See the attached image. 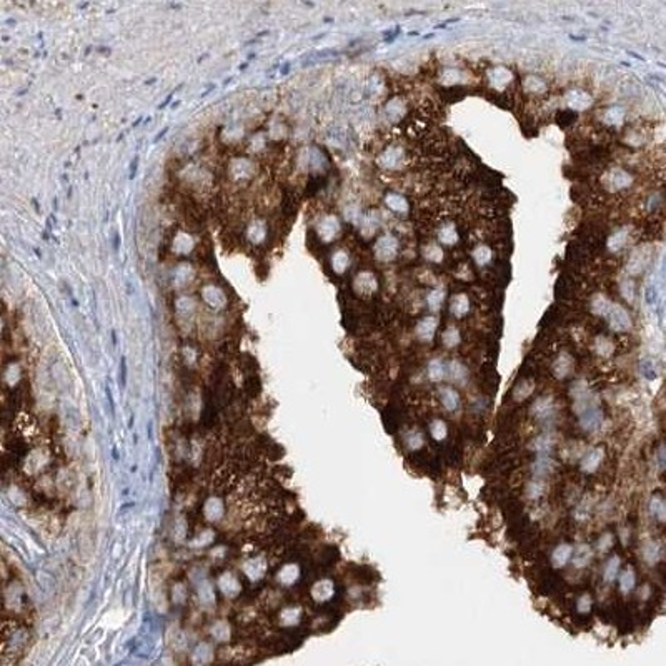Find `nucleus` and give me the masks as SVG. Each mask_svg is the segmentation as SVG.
Listing matches in <instances>:
<instances>
[{"label": "nucleus", "instance_id": "f257e3e1", "mask_svg": "<svg viewBox=\"0 0 666 666\" xmlns=\"http://www.w3.org/2000/svg\"><path fill=\"white\" fill-rule=\"evenodd\" d=\"M603 417L605 415L598 407H593L580 415V427L585 431H593L603 423Z\"/></svg>", "mask_w": 666, "mask_h": 666}, {"label": "nucleus", "instance_id": "f03ea898", "mask_svg": "<svg viewBox=\"0 0 666 666\" xmlns=\"http://www.w3.org/2000/svg\"><path fill=\"white\" fill-rule=\"evenodd\" d=\"M603 457H605V451H603V448H601V446H596V448L590 450V451H588V453L585 455V457H583L581 463H580L581 472H583V473H593V472H596V470H598V467L601 465V462H603Z\"/></svg>", "mask_w": 666, "mask_h": 666}, {"label": "nucleus", "instance_id": "7ed1b4c3", "mask_svg": "<svg viewBox=\"0 0 666 666\" xmlns=\"http://www.w3.org/2000/svg\"><path fill=\"white\" fill-rule=\"evenodd\" d=\"M571 555H573L571 545H568V543H562V545H558L553 550V553H551V565H553V568L567 567V563L571 560Z\"/></svg>", "mask_w": 666, "mask_h": 666}, {"label": "nucleus", "instance_id": "20e7f679", "mask_svg": "<svg viewBox=\"0 0 666 666\" xmlns=\"http://www.w3.org/2000/svg\"><path fill=\"white\" fill-rule=\"evenodd\" d=\"M553 401H551L548 396H541L538 398L531 407V415L538 420H546L550 417H553Z\"/></svg>", "mask_w": 666, "mask_h": 666}, {"label": "nucleus", "instance_id": "39448f33", "mask_svg": "<svg viewBox=\"0 0 666 666\" xmlns=\"http://www.w3.org/2000/svg\"><path fill=\"white\" fill-rule=\"evenodd\" d=\"M608 318H610V325H611L613 330L624 332V330H628V328H629V317H628V313L624 312L621 307H613V310H611V313H610Z\"/></svg>", "mask_w": 666, "mask_h": 666}, {"label": "nucleus", "instance_id": "423d86ee", "mask_svg": "<svg viewBox=\"0 0 666 666\" xmlns=\"http://www.w3.org/2000/svg\"><path fill=\"white\" fill-rule=\"evenodd\" d=\"M641 556H643V560H645L648 565H656L660 562V558H661V546H660V543L655 541V540L646 541L645 545H643Z\"/></svg>", "mask_w": 666, "mask_h": 666}, {"label": "nucleus", "instance_id": "0eeeda50", "mask_svg": "<svg viewBox=\"0 0 666 666\" xmlns=\"http://www.w3.org/2000/svg\"><path fill=\"white\" fill-rule=\"evenodd\" d=\"M591 556H593V551L590 548V545H586V543L578 545L576 550H574V555H573V567L578 570L588 567L591 562Z\"/></svg>", "mask_w": 666, "mask_h": 666}, {"label": "nucleus", "instance_id": "6e6552de", "mask_svg": "<svg viewBox=\"0 0 666 666\" xmlns=\"http://www.w3.org/2000/svg\"><path fill=\"white\" fill-rule=\"evenodd\" d=\"M440 400L441 405L445 407V410L448 412H455L460 407V396L453 388L450 386H445V388H440Z\"/></svg>", "mask_w": 666, "mask_h": 666}, {"label": "nucleus", "instance_id": "1a4fd4ad", "mask_svg": "<svg viewBox=\"0 0 666 666\" xmlns=\"http://www.w3.org/2000/svg\"><path fill=\"white\" fill-rule=\"evenodd\" d=\"M618 585H619V591L628 595V593L633 591V588L636 585V573L631 567H628L626 570H623L621 574L618 576Z\"/></svg>", "mask_w": 666, "mask_h": 666}, {"label": "nucleus", "instance_id": "9d476101", "mask_svg": "<svg viewBox=\"0 0 666 666\" xmlns=\"http://www.w3.org/2000/svg\"><path fill=\"white\" fill-rule=\"evenodd\" d=\"M650 513H651V517L655 520H658V522H661V523L666 522V500L663 496L656 495L650 500Z\"/></svg>", "mask_w": 666, "mask_h": 666}, {"label": "nucleus", "instance_id": "9b49d317", "mask_svg": "<svg viewBox=\"0 0 666 666\" xmlns=\"http://www.w3.org/2000/svg\"><path fill=\"white\" fill-rule=\"evenodd\" d=\"M436 330V320L435 318H423L422 322L417 325V335L420 340H430L433 336V333Z\"/></svg>", "mask_w": 666, "mask_h": 666}, {"label": "nucleus", "instance_id": "f8f14e48", "mask_svg": "<svg viewBox=\"0 0 666 666\" xmlns=\"http://www.w3.org/2000/svg\"><path fill=\"white\" fill-rule=\"evenodd\" d=\"M571 368H573L571 358L565 355V357H560V358L555 362V365H553V373L556 375V378H567V377L570 375V372H571Z\"/></svg>", "mask_w": 666, "mask_h": 666}, {"label": "nucleus", "instance_id": "ddd939ff", "mask_svg": "<svg viewBox=\"0 0 666 666\" xmlns=\"http://www.w3.org/2000/svg\"><path fill=\"white\" fill-rule=\"evenodd\" d=\"M618 570H619V556L615 555V556H611V558L605 565V568H603V580L606 583L617 580Z\"/></svg>", "mask_w": 666, "mask_h": 666}, {"label": "nucleus", "instance_id": "4468645a", "mask_svg": "<svg viewBox=\"0 0 666 666\" xmlns=\"http://www.w3.org/2000/svg\"><path fill=\"white\" fill-rule=\"evenodd\" d=\"M451 312H453L455 317L462 318L470 312V302L465 295H458L453 298V303H451Z\"/></svg>", "mask_w": 666, "mask_h": 666}, {"label": "nucleus", "instance_id": "2eb2a0df", "mask_svg": "<svg viewBox=\"0 0 666 666\" xmlns=\"http://www.w3.org/2000/svg\"><path fill=\"white\" fill-rule=\"evenodd\" d=\"M446 433H448V430H446V423L441 418H435L430 423V435L433 440H436V441L445 440Z\"/></svg>", "mask_w": 666, "mask_h": 666}, {"label": "nucleus", "instance_id": "dca6fc26", "mask_svg": "<svg viewBox=\"0 0 666 666\" xmlns=\"http://www.w3.org/2000/svg\"><path fill=\"white\" fill-rule=\"evenodd\" d=\"M551 467H553V462H551L546 455H540V457L536 458L535 465H533V473H535L536 476H545V475H548Z\"/></svg>", "mask_w": 666, "mask_h": 666}, {"label": "nucleus", "instance_id": "f3484780", "mask_svg": "<svg viewBox=\"0 0 666 666\" xmlns=\"http://www.w3.org/2000/svg\"><path fill=\"white\" fill-rule=\"evenodd\" d=\"M551 446H553V440H551L550 435H540L533 441V450L540 455H548Z\"/></svg>", "mask_w": 666, "mask_h": 666}, {"label": "nucleus", "instance_id": "a211bd4d", "mask_svg": "<svg viewBox=\"0 0 666 666\" xmlns=\"http://www.w3.org/2000/svg\"><path fill=\"white\" fill-rule=\"evenodd\" d=\"M423 443H425V440H423V435L420 431H417V430H413V431H408L407 435H405V445L408 446L410 450H420L423 446Z\"/></svg>", "mask_w": 666, "mask_h": 666}, {"label": "nucleus", "instance_id": "6ab92c4d", "mask_svg": "<svg viewBox=\"0 0 666 666\" xmlns=\"http://www.w3.org/2000/svg\"><path fill=\"white\" fill-rule=\"evenodd\" d=\"M443 375H445L443 363H441L440 360H433V362H430V365H428V377H430V380L438 381L443 378Z\"/></svg>", "mask_w": 666, "mask_h": 666}, {"label": "nucleus", "instance_id": "aec40b11", "mask_svg": "<svg viewBox=\"0 0 666 666\" xmlns=\"http://www.w3.org/2000/svg\"><path fill=\"white\" fill-rule=\"evenodd\" d=\"M441 341H443V345L445 346H448V348H453V346H457L458 345V341H460V335H458V330L457 328H453V327H450V328H446V332L441 335Z\"/></svg>", "mask_w": 666, "mask_h": 666}, {"label": "nucleus", "instance_id": "412c9836", "mask_svg": "<svg viewBox=\"0 0 666 666\" xmlns=\"http://www.w3.org/2000/svg\"><path fill=\"white\" fill-rule=\"evenodd\" d=\"M591 605H593V600H591L590 593H583L580 598L576 600V611H578V613H580V615L590 613Z\"/></svg>", "mask_w": 666, "mask_h": 666}, {"label": "nucleus", "instance_id": "4be33fe9", "mask_svg": "<svg viewBox=\"0 0 666 666\" xmlns=\"http://www.w3.org/2000/svg\"><path fill=\"white\" fill-rule=\"evenodd\" d=\"M543 483L541 481H538V480H533V481H530L526 485V496L528 498H531V500H535V498H540V496L543 495Z\"/></svg>", "mask_w": 666, "mask_h": 666}, {"label": "nucleus", "instance_id": "5701e85b", "mask_svg": "<svg viewBox=\"0 0 666 666\" xmlns=\"http://www.w3.org/2000/svg\"><path fill=\"white\" fill-rule=\"evenodd\" d=\"M450 373H451V377L455 378L457 381H460V383H463L465 380H467V370H465V367L462 363H457V362H453L450 365Z\"/></svg>", "mask_w": 666, "mask_h": 666}, {"label": "nucleus", "instance_id": "b1692460", "mask_svg": "<svg viewBox=\"0 0 666 666\" xmlns=\"http://www.w3.org/2000/svg\"><path fill=\"white\" fill-rule=\"evenodd\" d=\"M613 543H615L613 535H611V533H606V535L601 536L598 540V543H596V548H598L601 553H603V551H608L611 546H613Z\"/></svg>", "mask_w": 666, "mask_h": 666}, {"label": "nucleus", "instance_id": "393cba45", "mask_svg": "<svg viewBox=\"0 0 666 666\" xmlns=\"http://www.w3.org/2000/svg\"><path fill=\"white\" fill-rule=\"evenodd\" d=\"M443 298H445V295L441 293V291H433V293H430V296H428V305L436 310L441 305V302H443Z\"/></svg>", "mask_w": 666, "mask_h": 666}, {"label": "nucleus", "instance_id": "a878e982", "mask_svg": "<svg viewBox=\"0 0 666 666\" xmlns=\"http://www.w3.org/2000/svg\"><path fill=\"white\" fill-rule=\"evenodd\" d=\"M137 167H139V157H135L134 162H132V165H130V179H134V177L137 175Z\"/></svg>", "mask_w": 666, "mask_h": 666}, {"label": "nucleus", "instance_id": "bb28decb", "mask_svg": "<svg viewBox=\"0 0 666 666\" xmlns=\"http://www.w3.org/2000/svg\"><path fill=\"white\" fill-rule=\"evenodd\" d=\"M118 245H120V237H118V234L115 232V235H113V250H115V252H118Z\"/></svg>", "mask_w": 666, "mask_h": 666}, {"label": "nucleus", "instance_id": "cd10ccee", "mask_svg": "<svg viewBox=\"0 0 666 666\" xmlns=\"http://www.w3.org/2000/svg\"><path fill=\"white\" fill-rule=\"evenodd\" d=\"M172 97H173V92H172L170 95H168V97H167L165 100H163V102H162L160 105H158V108H163V107H165V105H167V103H168V102H170V100H172Z\"/></svg>", "mask_w": 666, "mask_h": 666}, {"label": "nucleus", "instance_id": "c85d7f7f", "mask_svg": "<svg viewBox=\"0 0 666 666\" xmlns=\"http://www.w3.org/2000/svg\"><path fill=\"white\" fill-rule=\"evenodd\" d=\"M167 130H168V127H165V129H163V130H162V132H160V134H158V135H157V137H155V139H153V142H158V140H160V139H162V137H163V135H165V134H167Z\"/></svg>", "mask_w": 666, "mask_h": 666}, {"label": "nucleus", "instance_id": "c756f323", "mask_svg": "<svg viewBox=\"0 0 666 666\" xmlns=\"http://www.w3.org/2000/svg\"><path fill=\"white\" fill-rule=\"evenodd\" d=\"M661 458H663V462H665V465H666V448L661 451Z\"/></svg>", "mask_w": 666, "mask_h": 666}]
</instances>
